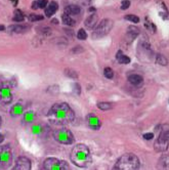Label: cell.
<instances>
[{
    "label": "cell",
    "instance_id": "1",
    "mask_svg": "<svg viewBox=\"0 0 169 170\" xmlns=\"http://www.w3.org/2000/svg\"><path fill=\"white\" fill-rule=\"evenodd\" d=\"M47 117L54 125H66L73 122L75 114L67 102H56L50 108Z\"/></svg>",
    "mask_w": 169,
    "mask_h": 170
},
{
    "label": "cell",
    "instance_id": "2",
    "mask_svg": "<svg viewBox=\"0 0 169 170\" xmlns=\"http://www.w3.org/2000/svg\"><path fill=\"white\" fill-rule=\"evenodd\" d=\"M71 161L78 167H87L91 164V154L87 146L79 143L71 152Z\"/></svg>",
    "mask_w": 169,
    "mask_h": 170
},
{
    "label": "cell",
    "instance_id": "3",
    "mask_svg": "<svg viewBox=\"0 0 169 170\" xmlns=\"http://www.w3.org/2000/svg\"><path fill=\"white\" fill-rule=\"evenodd\" d=\"M140 167V159L134 154L127 153L118 159L113 167V170H138Z\"/></svg>",
    "mask_w": 169,
    "mask_h": 170
},
{
    "label": "cell",
    "instance_id": "4",
    "mask_svg": "<svg viewBox=\"0 0 169 170\" xmlns=\"http://www.w3.org/2000/svg\"><path fill=\"white\" fill-rule=\"evenodd\" d=\"M169 145V125L165 124L161 128L159 136L155 143V150L158 152H166Z\"/></svg>",
    "mask_w": 169,
    "mask_h": 170
},
{
    "label": "cell",
    "instance_id": "5",
    "mask_svg": "<svg viewBox=\"0 0 169 170\" xmlns=\"http://www.w3.org/2000/svg\"><path fill=\"white\" fill-rule=\"evenodd\" d=\"M113 28V21L110 19H103L100 24L96 25V27L94 28V31H93L92 37L93 38H102V37H105L106 35H108L110 33V31Z\"/></svg>",
    "mask_w": 169,
    "mask_h": 170
},
{
    "label": "cell",
    "instance_id": "6",
    "mask_svg": "<svg viewBox=\"0 0 169 170\" xmlns=\"http://www.w3.org/2000/svg\"><path fill=\"white\" fill-rule=\"evenodd\" d=\"M53 137L57 143L61 145H72L75 141L73 133L67 128H59L54 130Z\"/></svg>",
    "mask_w": 169,
    "mask_h": 170
},
{
    "label": "cell",
    "instance_id": "7",
    "mask_svg": "<svg viewBox=\"0 0 169 170\" xmlns=\"http://www.w3.org/2000/svg\"><path fill=\"white\" fill-rule=\"evenodd\" d=\"M44 170H68L66 161L56 158H47L43 163Z\"/></svg>",
    "mask_w": 169,
    "mask_h": 170
},
{
    "label": "cell",
    "instance_id": "8",
    "mask_svg": "<svg viewBox=\"0 0 169 170\" xmlns=\"http://www.w3.org/2000/svg\"><path fill=\"white\" fill-rule=\"evenodd\" d=\"M12 160V153L10 147L8 145L1 147L0 149V166L2 169H6L9 167Z\"/></svg>",
    "mask_w": 169,
    "mask_h": 170
},
{
    "label": "cell",
    "instance_id": "9",
    "mask_svg": "<svg viewBox=\"0 0 169 170\" xmlns=\"http://www.w3.org/2000/svg\"><path fill=\"white\" fill-rule=\"evenodd\" d=\"M15 170H31V161L27 157H19L15 163Z\"/></svg>",
    "mask_w": 169,
    "mask_h": 170
},
{
    "label": "cell",
    "instance_id": "10",
    "mask_svg": "<svg viewBox=\"0 0 169 170\" xmlns=\"http://www.w3.org/2000/svg\"><path fill=\"white\" fill-rule=\"evenodd\" d=\"M12 100V93L9 88L1 87L0 88V102L1 104H9Z\"/></svg>",
    "mask_w": 169,
    "mask_h": 170
},
{
    "label": "cell",
    "instance_id": "11",
    "mask_svg": "<svg viewBox=\"0 0 169 170\" xmlns=\"http://www.w3.org/2000/svg\"><path fill=\"white\" fill-rule=\"evenodd\" d=\"M87 124H88V126L90 127L91 129H93V130H98V129H100L102 126L101 120L98 119L96 116H94V115H89V116L87 117Z\"/></svg>",
    "mask_w": 169,
    "mask_h": 170
},
{
    "label": "cell",
    "instance_id": "12",
    "mask_svg": "<svg viewBox=\"0 0 169 170\" xmlns=\"http://www.w3.org/2000/svg\"><path fill=\"white\" fill-rule=\"evenodd\" d=\"M98 24V17L94 12L91 13V15L85 19V26L88 28V29H94Z\"/></svg>",
    "mask_w": 169,
    "mask_h": 170
},
{
    "label": "cell",
    "instance_id": "13",
    "mask_svg": "<svg viewBox=\"0 0 169 170\" xmlns=\"http://www.w3.org/2000/svg\"><path fill=\"white\" fill-rule=\"evenodd\" d=\"M158 169L159 170H169V156L166 154L160 157L158 161Z\"/></svg>",
    "mask_w": 169,
    "mask_h": 170
},
{
    "label": "cell",
    "instance_id": "14",
    "mask_svg": "<svg viewBox=\"0 0 169 170\" xmlns=\"http://www.w3.org/2000/svg\"><path fill=\"white\" fill-rule=\"evenodd\" d=\"M138 34H140V30H138V28L134 27V26H130V27L128 28L127 35H126V39H127L128 43L132 42L133 40L136 38Z\"/></svg>",
    "mask_w": 169,
    "mask_h": 170
},
{
    "label": "cell",
    "instance_id": "15",
    "mask_svg": "<svg viewBox=\"0 0 169 170\" xmlns=\"http://www.w3.org/2000/svg\"><path fill=\"white\" fill-rule=\"evenodd\" d=\"M27 29H29V26L28 25H11L8 27V32L10 33H24V32L27 31Z\"/></svg>",
    "mask_w": 169,
    "mask_h": 170
},
{
    "label": "cell",
    "instance_id": "16",
    "mask_svg": "<svg viewBox=\"0 0 169 170\" xmlns=\"http://www.w3.org/2000/svg\"><path fill=\"white\" fill-rule=\"evenodd\" d=\"M81 12V7L79 5H68L66 8H65V13L68 15H78L79 13Z\"/></svg>",
    "mask_w": 169,
    "mask_h": 170
},
{
    "label": "cell",
    "instance_id": "17",
    "mask_svg": "<svg viewBox=\"0 0 169 170\" xmlns=\"http://www.w3.org/2000/svg\"><path fill=\"white\" fill-rule=\"evenodd\" d=\"M57 8H59L57 3H56L55 1H51V2L49 3V4H47V6L45 7V15H46V17H51V15H53L56 12V10H57Z\"/></svg>",
    "mask_w": 169,
    "mask_h": 170
},
{
    "label": "cell",
    "instance_id": "18",
    "mask_svg": "<svg viewBox=\"0 0 169 170\" xmlns=\"http://www.w3.org/2000/svg\"><path fill=\"white\" fill-rule=\"evenodd\" d=\"M24 112V106L20 102H17V104H13L11 107V110H10V115L12 117H17V116H20L21 114H23Z\"/></svg>",
    "mask_w": 169,
    "mask_h": 170
},
{
    "label": "cell",
    "instance_id": "19",
    "mask_svg": "<svg viewBox=\"0 0 169 170\" xmlns=\"http://www.w3.org/2000/svg\"><path fill=\"white\" fill-rule=\"evenodd\" d=\"M128 81H129L130 84L137 86V85L142 84L144 79H142V76L138 75V74H132V75H130L129 77H128Z\"/></svg>",
    "mask_w": 169,
    "mask_h": 170
},
{
    "label": "cell",
    "instance_id": "20",
    "mask_svg": "<svg viewBox=\"0 0 169 170\" xmlns=\"http://www.w3.org/2000/svg\"><path fill=\"white\" fill-rule=\"evenodd\" d=\"M116 58H117V61L119 62L120 64H124V65H127V64L130 63V58L128 56H124L123 52L121 50H119L116 54Z\"/></svg>",
    "mask_w": 169,
    "mask_h": 170
},
{
    "label": "cell",
    "instance_id": "21",
    "mask_svg": "<svg viewBox=\"0 0 169 170\" xmlns=\"http://www.w3.org/2000/svg\"><path fill=\"white\" fill-rule=\"evenodd\" d=\"M63 22H64V24L67 25V26H75V24H76V21L72 19L70 15H66V13L63 15Z\"/></svg>",
    "mask_w": 169,
    "mask_h": 170
},
{
    "label": "cell",
    "instance_id": "22",
    "mask_svg": "<svg viewBox=\"0 0 169 170\" xmlns=\"http://www.w3.org/2000/svg\"><path fill=\"white\" fill-rule=\"evenodd\" d=\"M156 63L161 65V66H167L168 65V61L164 56H162L161 54H158L156 56Z\"/></svg>",
    "mask_w": 169,
    "mask_h": 170
},
{
    "label": "cell",
    "instance_id": "23",
    "mask_svg": "<svg viewBox=\"0 0 169 170\" xmlns=\"http://www.w3.org/2000/svg\"><path fill=\"white\" fill-rule=\"evenodd\" d=\"M98 108L101 109L102 111H108V110H111L113 108V104L111 102H102L98 104Z\"/></svg>",
    "mask_w": 169,
    "mask_h": 170
},
{
    "label": "cell",
    "instance_id": "24",
    "mask_svg": "<svg viewBox=\"0 0 169 170\" xmlns=\"http://www.w3.org/2000/svg\"><path fill=\"white\" fill-rule=\"evenodd\" d=\"M24 19H25V15H24V13H23L22 11H21L20 9H17L15 11V17H13V21L15 22H23L24 21Z\"/></svg>",
    "mask_w": 169,
    "mask_h": 170
},
{
    "label": "cell",
    "instance_id": "25",
    "mask_svg": "<svg viewBox=\"0 0 169 170\" xmlns=\"http://www.w3.org/2000/svg\"><path fill=\"white\" fill-rule=\"evenodd\" d=\"M35 119V113L32 112V111H29V112H27L26 114H25L24 116V120L26 122H28V123H30V122H33V120Z\"/></svg>",
    "mask_w": 169,
    "mask_h": 170
},
{
    "label": "cell",
    "instance_id": "26",
    "mask_svg": "<svg viewBox=\"0 0 169 170\" xmlns=\"http://www.w3.org/2000/svg\"><path fill=\"white\" fill-rule=\"evenodd\" d=\"M146 21H147V22H146V24H145L146 28H147V29L149 30L151 33H155V32H156V30H157V29H156V26L153 24V22L149 21V19H148V17L146 19Z\"/></svg>",
    "mask_w": 169,
    "mask_h": 170
},
{
    "label": "cell",
    "instance_id": "27",
    "mask_svg": "<svg viewBox=\"0 0 169 170\" xmlns=\"http://www.w3.org/2000/svg\"><path fill=\"white\" fill-rule=\"evenodd\" d=\"M124 19H127V21H129V22H131V23H134V24L140 23V17H137V15H125Z\"/></svg>",
    "mask_w": 169,
    "mask_h": 170
},
{
    "label": "cell",
    "instance_id": "28",
    "mask_svg": "<svg viewBox=\"0 0 169 170\" xmlns=\"http://www.w3.org/2000/svg\"><path fill=\"white\" fill-rule=\"evenodd\" d=\"M65 74H66L67 76H69V77L73 78V79H77V77H78V74L76 73V71L71 70V69L65 70Z\"/></svg>",
    "mask_w": 169,
    "mask_h": 170
},
{
    "label": "cell",
    "instance_id": "29",
    "mask_svg": "<svg viewBox=\"0 0 169 170\" xmlns=\"http://www.w3.org/2000/svg\"><path fill=\"white\" fill-rule=\"evenodd\" d=\"M77 37H78V39H80V40H85V39L87 38V33H86L85 30L80 29L78 31V33H77Z\"/></svg>",
    "mask_w": 169,
    "mask_h": 170
},
{
    "label": "cell",
    "instance_id": "30",
    "mask_svg": "<svg viewBox=\"0 0 169 170\" xmlns=\"http://www.w3.org/2000/svg\"><path fill=\"white\" fill-rule=\"evenodd\" d=\"M28 19H29L30 22H38V21L43 19V17H42V15H34V13H32V15H29Z\"/></svg>",
    "mask_w": 169,
    "mask_h": 170
},
{
    "label": "cell",
    "instance_id": "31",
    "mask_svg": "<svg viewBox=\"0 0 169 170\" xmlns=\"http://www.w3.org/2000/svg\"><path fill=\"white\" fill-rule=\"evenodd\" d=\"M104 74H105V77H107L108 79H113V77H114V72L111 68H106L104 71Z\"/></svg>",
    "mask_w": 169,
    "mask_h": 170
},
{
    "label": "cell",
    "instance_id": "32",
    "mask_svg": "<svg viewBox=\"0 0 169 170\" xmlns=\"http://www.w3.org/2000/svg\"><path fill=\"white\" fill-rule=\"evenodd\" d=\"M36 1L39 8H45L47 6V4H48V1H47V0H36Z\"/></svg>",
    "mask_w": 169,
    "mask_h": 170
},
{
    "label": "cell",
    "instance_id": "33",
    "mask_svg": "<svg viewBox=\"0 0 169 170\" xmlns=\"http://www.w3.org/2000/svg\"><path fill=\"white\" fill-rule=\"evenodd\" d=\"M130 6V1L129 0H123L121 3V9H127Z\"/></svg>",
    "mask_w": 169,
    "mask_h": 170
},
{
    "label": "cell",
    "instance_id": "34",
    "mask_svg": "<svg viewBox=\"0 0 169 170\" xmlns=\"http://www.w3.org/2000/svg\"><path fill=\"white\" fill-rule=\"evenodd\" d=\"M153 137H154V134H153V133H146V134H144V139H148V141L152 139Z\"/></svg>",
    "mask_w": 169,
    "mask_h": 170
},
{
    "label": "cell",
    "instance_id": "35",
    "mask_svg": "<svg viewBox=\"0 0 169 170\" xmlns=\"http://www.w3.org/2000/svg\"><path fill=\"white\" fill-rule=\"evenodd\" d=\"M32 131L34 132V133H39V132L41 131V128H40V126H34L32 129Z\"/></svg>",
    "mask_w": 169,
    "mask_h": 170
},
{
    "label": "cell",
    "instance_id": "36",
    "mask_svg": "<svg viewBox=\"0 0 169 170\" xmlns=\"http://www.w3.org/2000/svg\"><path fill=\"white\" fill-rule=\"evenodd\" d=\"M80 2L84 5H88L91 2V0H80Z\"/></svg>",
    "mask_w": 169,
    "mask_h": 170
},
{
    "label": "cell",
    "instance_id": "37",
    "mask_svg": "<svg viewBox=\"0 0 169 170\" xmlns=\"http://www.w3.org/2000/svg\"><path fill=\"white\" fill-rule=\"evenodd\" d=\"M32 8H33V9H37V8H39V7H38V4H37L36 0H35L34 2L32 3Z\"/></svg>",
    "mask_w": 169,
    "mask_h": 170
},
{
    "label": "cell",
    "instance_id": "38",
    "mask_svg": "<svg viewBox=\"0 0 169 170\" xmlns=\"http://www.w3.org/2000/svg\"><path fill=\"white\" fill-rule=\"evenodd\" d=\"M11 1H12V4L15 5V6H17V4L19 1H17V0H11Z\"/></svg>",
    "mask_w": 169,
    "mask_h": 170
},
{
    "label": "cell",
    "instance_id": "39",
    "mask_svg": "<svg viewBox=\"0 0 169 170\" xmlns=\"http://www.w3.org/2000/svg\"><path fill=\"white\" fill-rule=\"evenodd\" d=\"M5 30V27L3 26V25H0V31H4Z\"/></svg>",
    "mask_w": 169,
    "mask_h": 170
},
{
    "label": "cell",
    "instance_id": "40",
    "mask_svg": "<svg viewBox=\"0 0 169 170\" xmlns=\"http://www.w3.org/2000/svg\"><path fill=\"white\" fill-rule=\"evenodd\" d=\"M3 139H4V137H3V135H2V134H0V143H2Z\"/></svg>",
    "mask_w": 169,
    "mask_h": 170
},
{
    "label": "cell",
    "instance_id": "41",
    "mask_svg": "<svg viewBox=\"0 0 169 170\" xmlns=\"http://www.w3.org/2000/svg\"><path fill=\"white\" fill-rule=\"evenodd\" d=\"M52 23H53V24H57V23H59V21H57L56 19H52Z\"/></svg>",
    "mask_w": 169,
    "mask_h": 170
},
{
    "label": "cell",
    "instance_id": "42",
    "mask_svg": "<svg viewBox=\"0 0 169 170\" xmlns=\"http://www.w3.org/2000/svg\"><path fill=\"white\" fill-rule=\"evenodd\" d=\"M1 124H2V118L0 116V127H1Z\"/></svg>",
    "mask_w": 169,
    "mask_h": 170
}]
</instances>
